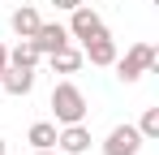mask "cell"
Instances as JSON below:
<instances>
[{"label":"cell","mask_w":159,"mask_h":155,"mask_svg":"<svg viewBox=\"0 0 159 155\" xmlns=\"http://www.w3.org/2000/svg\"><path fill=\"white\" fill-rule=\"evenodd\" d=\"M52 112H56V125H78V121H86L90 103H86L78 82H56L52 86Z\"/></svg>","instance_id":"1"},{"label":"cell","mask_w":159,"mask_h":155,"mask_svg":"<svg viewBox=\"0 0 159 155\" xmlns=\"http://www.w3.org/2000/svg\"><path fill=\"white\" fill-rule=\"evenodd\" d=\"M112 65H116V78H120V82H138L142 73H151L159 65V52L151 48V43H133V48L125 52V56H116Z\"/></svg>","instance_id":"2"},{"label":"cell","mask_w":159,"mask_h":155,"mask_svg":"<svg viewBox=\"0 0 159 155\" xmlns=\"http://www.w3.org/2000/svg\"><path fill=\"white\" fill-rule=\"evenodd\" d=\"M65 30H69V39H82V43H86V39H95V35H107L103 17H99L86 0H82L78 9H69V26H65Z\"/></svg>","instance_id":"3"},{"label":"cell","mask_w":159,"mask_h":155,"mask_svg":"<svg viewBox=\"0 0 159 155\" xmlns=\"http://www.w3.org/2000/svg\"><path fill=\"white\" fill-rule=\"evenodd\" d=\"M138 151H142V134H138V125H116L103 138V155H138Z\"/></svg>","instance_id":"4"},{"label":"cell","mask_w":159,"mask_h":155,"mask_svg":"<svg viewBox=\"0 0 159 155\" xmlns=\"http://www.w3.org/2000/svg\"><path fill=\"white\" fill-rule=\"evenodd\" d=\"M56 147H60L65 155L90 151V129H86V121H78V125H60V129H56Z\"/></svg>","instance_id":"5"},{"label":"cell","mask_w":159,"mask_h":155,"mask_svg":"<svg viewBox=\"0 0 159 155\" xmlns=\"http://www.w3.org/2000/svg\"><path fill=\"white\" fill-rule=\"evenodd\" d=\"M30 43L43 52V56H52L56 48H65V43H69V30H65L60 22H39V30L30 35Z\"/></svg>","instance_id":"6"},{"label":"cell","mask_w":159,"mask_h":155,"mask_svg":"<svg viewBox=\"0 0 159 155\" xmlns=\"http://www.w3.org/2000/svg\"><path fill=\"white\" fill-rule=\"evenodd\" d=\"M120 52H116V43H112V35H95V39H86L82 43V60H90V65H112Z\"/></svg>","instance_id":"7"},{"label":"cell","mask_w":159,"mask_h":155,"mask_svg":"<svg viewBox=\"0 0 159 155\" xmlns=\"http://www.w3.org/2000/svg\"><path fill=\"white\" fill-rule=\"evenodd\" d=\"M0 86H4V95L26 99L30 91H34V69H17V65H9V69H4V78H0Z\"/></svg>","instance_id":"8"},{"label":"cell","mask_w":159,"mask_h":155,"mask_svg":"<svg viewBox=\"0 0 159 155\" xmlns=\"http://www.w3.org/2000/svg\"><path fill=\"white\" fill-rule=\"evenodd\" d=\"M39 22H43V17H39V9H34V4L13 9V17H9V26H13V35H17V39H30V35L39 30Z\"/></svg>","instance_id":"9"},{"label":"cell","mask_w":159,"mask_h":155,"mask_svg":"<svg viewBox=\"0 0 159 155\" xmlns=\"http://www.w3.org/2000/svg\"><path fill=\"white\" fill-rule=\"evenodd\" d=\"M26 142L34 147V151H52L56 147V125L52 121H34V125L26 129Z\"/></svg>","instance_id":"10"},{"label":"cell","mask_w":159,"mask_h":155,"mask_svg":"<svg viewBox=\"0 0 159 155\" xmlns=\"http://www.w3.org/2000/svg\"><path fill=\"white\" fill-rule=\"evenodd\" d=\"M48 60H52L56 73H78V69H82V52H78V48H69V43H65V48H56Z\"/></svg>","instance_id":"11"},{"label":"cell","mask_w":159,"mask_h":155,"mask_svg":"<svg viewBox=\"0 0 159 155\" xmlns=\"http://www.w3.org/2000/svg\"><path fill=\"white\" fill-rule=\"evenodd\" d=\"M39 60H43V52L34 48V43H30V39H22V43H17V48L9 52V65H17V69H34V65H39Z\"/></svg>","instance_id":"12"},{"label":"cell","mask_w":159,"mask_h":155,"mask_svg":"<svg viewBox=\"0 0 159 155\" xmlns=\"http://www.w3.org/2000/svg\"><path fill=\"white\" fill-rule=\"evenodd\" d=\"M138 134H142V142H155V138H159V108H146V112H142Z\"/></svg>","instance_id":"13"},{"label":"cell","mask_w":159,"mask_h":155,"mask_svg":"<svg viewBox=\"0 0 159 155\" xmlns=\"http://www.w3.org/2000/svg\"><path fill=\"white\" fill-rule=\"evenodd\" d=\"M52 4H56V9H65V13H69V9H78L82 0H52Z\"/></svg>","instance_id":"14"},{"label":"cell","mask_w":159,"mask_h":155,"mask_svg":"<svg viewBox=\"0 0 159 155\" xmlns=\"http://www.w3.org/2000/svg\"><path fill=\"white\" fill-rule=\"evenodd\" d=\"M4 69H9V48L0 43V78H4Z\"/></svg>","instance_id":"15"},{"label":"cell","mask_w":159,"mask_h":155,"mask_svg":"<svg viewBox=\"0 0 159 155\" xmlns=\"http://www.w3.org/2000/svg\"><path fill=\"white\" fill-rule=\"evenodd\" d=\"M0 155H9V142H4V138H0Z\"/></svg>","instance_id":"16"},{"label":"cell","mask_w":159,"mask_h":155,"mask_svg":"<svg viewBox=\"0 0 159 155\" xmlns=\"http://www.w3.org/2000/svg\"><path fill=\"white\" fill-rule=\"evenodd\" d=\"M34 155H52V151H34Z\"/></svg>","instance_id":"17"}]
</instances>
